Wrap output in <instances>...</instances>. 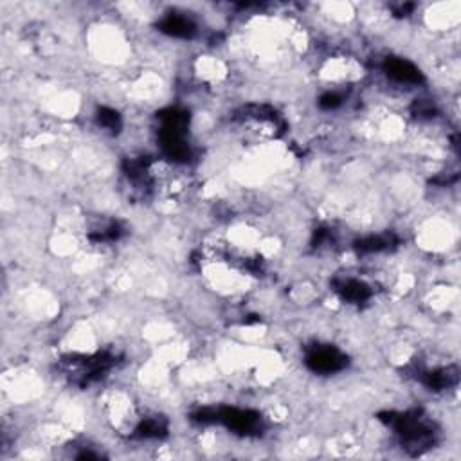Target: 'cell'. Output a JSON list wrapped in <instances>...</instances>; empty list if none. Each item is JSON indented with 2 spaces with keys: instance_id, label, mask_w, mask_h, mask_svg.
<instances>
[{
  "instance_id": "obj_1",
  "label": "cell",
  "mask_w": 461,
  "mask_h": 461,
  "mask_svg": "<svg viewBox=\"0 0 461 461\" xmlns=\"http://www.w3.org/2000/svg\"><path fill=\"white\" fill-rule=\"evenodd\" d=\"M388 418H381V420L388 421L391 427L399 430L402 436L403 444L408 445L409 451L412 454H420L421 451L430 447L433 444V429L424 418L420 417V412H406V415H385Z\"/></svg>"
},
{
  "instance_id": "obj_2",
  "label": "cell",
  "mask_w": 461,
  "mask_h": 461,
  "mask_svg": "<svg viewBox=\"0 0 461 461\" xmlns=\"http://www.w3.org/2000/svg\"><path fill=\"white\" fill-rule=\"evenodd\" d=\"M216 421H222L225 427L238 435H256L261 430V417L254 411L243 409H220Z\"/></svg>"
},
{
  "instance_id": "obj_3",
  "label": "cell",
  "mask_w": 461,
  "mask_h": 461,
  "mask_svg": "<svg viewBox=\"0 0 461 461\" xmlns=\"http://www.w3.org/2000/svg\"><path fill=\"white\" fill-rule=\"evenodd\" d=\"M306 364L315 373H336L346 366V357L336 348H313L306 357Z\"/></svg>"
},
{
  "instance_id": "obj_4",
  "label": "cell",
  "mask_w": 461,
  "mask_h": 461,
  "mask_svg": "<svg viewBox=\"0 0 461 461\" xmlns=\"http://www.w3.org/2000/svg\"><path fill=\"white\" fill-rule=\"evenodd\" d=\"M384 71L388 76L400 81V83H412V85H417V83L424 81V76H421V72L418 71V67H415L411 62H406V60H385Z\"/></svg>"
},
{
  "instance_id": "obj_5",
  "label": "cell",
  "mask_w": 461,
  "mask_h": 461,
  "mask_svg": "<svg viewBox=\"0 0 461 461\" xmlns=\"http://www.w3.org/2000/svg\"><path fill=\"white\" fill-rule=\"evenodd\" d=\"M159 29L170 36L177 38H191L195 35V24L186 17L180 15H168V17L159 24Z\"/></svg>"
},
{
  "instance_id": "obj_6",
  "label": "cell",
  "mask_w": 461,
  "mask_h": 461,
  "mask_svg": "<svg viewBox=\"0 0 461 461\" xmlns=\"http://www.w3.org/2000/svg\"><path fill=\"white\" fill-rule=\"evenodd\" d=\"M337 292L340 294V297L346 301H351V303H363L367 297L372 296V290L367 285H364L363 281H355V279H348V281H340L337 283Z\"/></svg>"
},
{
  "instance_id": "obj_7",
  "label": "cell",
  "mask_w": 461,
  "mask_h": 461,
  "mask_svg": "<svg viewBox=\"0 0 461 461\" xmlns=\"http://www.w3.org/2000/svg\"><path fill=\"white\" fill-rule=\"evenodd\" d=\"M456 382H458L456 367H447V369H440V372L426 373V375H424V384L435 391L447 390V388L454 385Z\"/></svg>"
},
{
  "instance_id": "obj_8",
  "label": "cell",
  "mask_w": 461,
  "mask_h": 461,
  "mask_svg": "<svg viewBox=\"0 0 461 461\" xmlns=\"http://www.w3.org/2000/svg\"><path fill=\"white\" fill-rule=\"evenodd\" d=\"M168 426L162 418H146L139 424L137 427V436L139 438H159V436H164Z\"/></svg>"
},
{
  "instance_id": "obj_9",
  "label": "cell",
  "mask_w": 461,
  "mask_h": 461,
  "mask_svg": "<svg viewBox=\"0 0 461 461\" xmlns=\"http://www.w3.org/2000/svg\"><path fill=\"white\" fill-rule=\"evenodd\" d=\"M393 243V236H369L357 242V249L360 252L384 251Z\"/></svg>"
},
{
  "instance_id": "obj_10",
  "label": "cell",
  "mask_w": 461,
  "mask_h": 461,
  "mask_svg": "<svg viewBox=\"0 0 461 461\" xmlns=\"http://www.w3.org/2000/svg\"><path fill=\"white\" fill-rule=\"evenodd\" d=\"M98 121L99 125L107 128V130L117 132L121 128V117H119V114H117L116 110H112V108H99Z\"/></svg>"
},
{
  "instance_id": "obj_11",
  "label": "cell",
  "mask_w": 461,
  "mask_h": 461,
  "mask_svg": "<svg viewBox=\"0 0 461 461\" xmlns=\"http://www.w3.org/2000/svg\"><path fill=\"white\" fill-rule=\"evenodd\" d=\"M340 96L336 94V92H328V94L322 96L321 99H319V105H321V108H324V110H331V108H337L340 105Z\"/></svg>"
}]
</instances>
